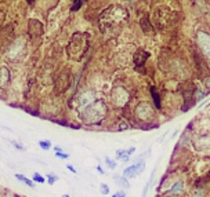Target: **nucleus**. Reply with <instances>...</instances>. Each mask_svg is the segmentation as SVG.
I'll use <instances>...</instances> for the list:
<instances>
[{"mask_svg": "<svg viewBox=\"0 0 210 197\" xmlns=\"http://www.w3.org/2000/svg\"><path fill=\"white\" fill-rule=\"evenodd\" d=\"M67 167H68V170H69V171H72V172H76V170L73 168L72 165H67Z\"/></svg>", "mask_w": 210, "mask_h": 197, "instance_id": "dca6fc26", "label": "nucleus"}, {"mask_svg": "<svg viewBox=\"0 0 210 197\" xmlns=\"http://www.w3.org/2000/svg\"><path fill=\"white\" fill-rule=\"evenodd\" d=\"M55 156H57V157H60V158H68V157H69V154L62 153V152H57V153H55Z\"/></svg>", "mask_w": 210, "mask_h": 197, "instance_id": "f8f14e48", "label": "nucleus"}, {"mask_svg": "<svg viewBox=\"0 0 210 197\" xmlns=\"http://www.w3.org/2000/svg\"><path fill=\"white\" fill-rule=\"evenodd\" d=\"M105 161H107V164H108V167H109V168L114 170L115 167H116V163H115V161H112L109 157H105Z\"/></svg>", "mask_w": 210, "mask_h": 197, "instance_id": "1a4fd4ad", "label": "nucleus"}, {"mask_svg": "<svg viewBox=\"0 0 210 197\" xmlns=\"http://www.w3.org/2000/svg\"><path fill=\"white\" fill-rule=\"evenodd\" d=\"M116 157L119 158V160H127L129 158V156L126 154V150H122V149H119L118 152H116Z\"/></svg>", "mask_w": 210, "mask_h": 197, "instance_id": "423d86ee", "label": "nucleus"}, {"mask_svg": "<svg viewBox=\"0 0 210 197\" xmlns=\"http://www.w3.org/2000/svg\"><path fill=\"white\" fill-rule=\"evenodd\" d=\"M15 178H17L18 181H21V182L26 183L28 186H31V187H35V183H33V181H31V179H29V178H25V176L22 175V174H15Z\"/></svg>", "mask_w": 210, "mask_h": 197, "instance_id": "7ed1b4c3", "label": "nucleus"}, {"mask_svg": "<svg viewBox=\"0 0 210 197\" xmlns=\"http://www.w3.org/2000/svg\"><path fill=\"white\" fill-rule=\"evenodd\" d=\"M100 190H101V193H102V194H108V193H109V189H108V186L105 185V183H102V185H101Z\"/></svg>", "mask_w": 210, "mask_h": 197, "instance_id": "9b49d317", "label": "nucleus"}, {"mask_svg": "<svg viewBox=\"0 0 210 197\" xmlns=\"http://www.w3.org/2000/svg\"><path fill=\"white\" fill-rule=\"evenodd\" d=\"M151 94H152L153 97V102H155V105H156L158 109H160V99H159V95H158V93H155V88L151 90Z\"/></svg>", "mask_w": 210, "mask_h": 197, "instance_id": "20e7f679", "label": "nucleus"}, {"mask_svg": "<svg viewBox=\"0 0 210 197\" xmlns=\"http://www.w3.org/2000/svg\"><path fill=\"white\" fill-rule=\"evenodd\" d=\"M13 143V145H14L15 147H18V149H21V150H24V146H22V145H18V143H15V142H11Z\"/></svg>", "mask_w": 210, "mask_h": 197, "instance_id": "2eb2a0df", "label": "nucleus"}, {"mask_svg": "<svg viewBox=\"0 0 210 197\" xmlns=\"http://www.w3.org/2000/svg\"><path fill=\"white\" fill-rule=\"evenodd\" d=\"M112 197H125V192H116Z\"/></svg>", "mask_w": 210, "mask_h": 197, "instance_id": "4468645a", "label": "nucleus"}, {"mask_svg": "<svg viewBox=\"0 0 210 197\" xmlns=\"http://www.w3.org/2000/svg\"><path fill=\"white\" fill-rule=\"evenodd\" d=\"M39 146L42 147V149H44V150H49V149H51V142L50 141H39Z\"/></svg>", "mask_w": 210, "mask_h": 197, "instance_id": "39448f33", "label": "nucleus"}, {"mask_svg": "<svg viewBox=\"0 0 210 197\" xmlns=\"http://www.w3.org/2000/svg\"><path fill=\"white\" fill-rule=\"evenodd\" d=\"M144 165H145L144 161H140V163H137V164H134V165H130L129 168H126L125 171H123V176H125V178H132V176L138 175L140 172L144 170Z\"/></svg>", "mask_w": 210, "mask_h": 197, "instance_id": "f257e3e1", "label": "nucleus"}, {"mask_svg": "<svg viewBox=\"0 0 210 197\" xmlns=\"http://www.w3.org/2000/svg\"><path fill=\"white\" fill-rule=\"evenodd\" d=\"M57 181H58L57 175H54V174H49V175H47V182L50 183V185H53V183L57 182Z\"/></svg>", "mask_w": 210, "mask_h": 197, "instance_id": "0eeeda50", "label": "nucleus"}, {"mask_svg": "<svg viewBox=\"0 0 210 197\" xmlns=\"http://www.w3.org/2000/svg\"><path fill=\"white\" fill-rule=\"evenodd\" d=\"M82 4H83V1H75V3H73V7H72V10H73V11L78 10V8L80 7Z\"/></svg>", "mask_w": 210, "mask_h": 197, "instance_id": "ddd939ff", "label": "nucleus"}, {"mask_svg": "<svg viewBox=\"0 0 210 197\" xmlns=\"http://www.w3.org/2000/svg\"><path fill=\"white\" fill-rule=\"evenodd\" d=\"M115 179H116L118 182H120L122 185H125V186H127V187H129V182H127V181H126V178H125V176H123V178H119V176H115Z\"/></svg>", "mask_w": 210, "mask_h": 197, "instance_id": "9d476101", "label": "nucleus"}, {"mask_svg": "<svg viewBox=\"0 0 210 197\" xmlns=\"http://www.w3.org/2000/svg\"><path fill=\"white\" fill-rule=\"evenodd\" d=\"M62 197H69V196H68V194H64V196H62Z\"/></svg>", "mask_w": 210, "mask_h": 197, "instance_id": "f3484780", "label": "nucleus"}, {"mask_svg": "<svg viewBox=\"0 0 210 197\" xmlns=\"http://www.w3.org/2000/svg\"><path fill=\"white\" fill-rule=\"evenodd\" d=\"M33 181H36V182H40V183L46 182V179L43 178L40 174H37V172H35V174H33Z\"/></svg>", "mask_w": 210, "mask_h": 197, "instance_id": "6e6552de", "label": "nucleus"}, {"mask_svg": "<svg viewBox=\"0 0 210 197\" xmlns=\"http://www.w3.org/2000/svg\"><path fill=\"white\" fill-rule=\"evenodd\" d=\"M148 57H149V55H148V53H146V51L140 50L138 53L134 55V64L137 65V66H141V65H144V62H145V59Z\"/></svg>", "mask_w": 210, "mask_h": 197, "instance_id": "f03ea898", "label": "nucleus"}]
</instances>
